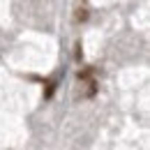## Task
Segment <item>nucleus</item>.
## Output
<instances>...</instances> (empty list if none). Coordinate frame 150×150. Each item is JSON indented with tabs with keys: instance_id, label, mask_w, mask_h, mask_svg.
Here are the masks:
<instances>
[{
	"instance_id": "1",
	"label": "nucleus",
	"mask_w": 150,
	"mask_h": 150,
	"mask_svg": "<svg viewBox=\"0 0 150 150\" xmlns=\"http://www.w3.org/2000/svg\"><path fill=\"white\" fill-rule=\"evenodd\" d=\"M88 16H90V14H88V9H83V7H81V9H76V14H74V19L79 21V23L88 21Z\"/></svg>"
},
{
	"instance_id": "2",
	"label": "nucleus",
	"mask_w": 150,
	"mask_h": 150,
	"mask_svg": "<svg viewBox=\"0 0 150 150\" xmlns=\"http://www.w3.org/2000/svg\"><path fill=\"white\" fill-rule=\"evenodd\" d=\"M53 93H56V81H49V83H46V90H44V97H46V99H51Z\"/></svg>"
},
{
	"instance_id": "3",
	"label": "nucleus",
	"mask_w": 150,
	"mask_h": 150,
	"mask_svg": "<svg viewBox=\"0 0 150 150\" xmlns=\"http://www.w3.org/2000/svg\"><path fill=\"white\" fill-rule=\"evenodd\" d=\"M93 74H95V69H93V67H88V69H81V72H79V79H90Z\"/></svg>"
}]
</instances>
